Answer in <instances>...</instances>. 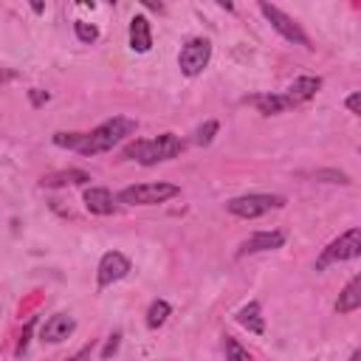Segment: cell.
Masks as SVG:
<instances>
[{
    "mask_svg": "<svg viewBox=\"0 0 361 361\" xmlns=\"http://www.w3.org/2000/svg\"><path fill=\"white\" fill-rule=\"evenodd\" d=\"M135 133V121L133 118H124V116H113L107 118L104 124H99L93 133H85L82 144L76 152L82 155H96V152H104V149H113L118 141H124L127 135Z\"/></svg>",
    "mask_w": 361,
    "mask_h": 361,
    "instance_id": "cell-1",
    "label": "cell"
},
{
    "mask_svg": "<svg viewBox=\"0 0 361 361\" xmlns=\"http://www.w3.org/2000/svg\"><path fill=\"white\" fill-rule=\"evenodd\" d=\"M180 149H183V141L175 133H164V135H158L152 141H133V144H127L124 147V158H133V161L149 166V164H158V161L180 155Z\"/></svg>",
    "mask_w": 361,
    "mask_h": 361,
    "instance_id": "cell-2",
    "label": "cell"
},
{
    "mask_svg": "<svg viewBox=\"0 0 361 361\" xmlns=\"http://www.w3.org/2000/svg\"><path fill=\"white\" fill-rule=\"evenodd\" d=\"M180 189L175 183H138V186H127L118 192L121 203H133V206H152V203H164L169 197H175Z\"/></svg>",
    "mask_w": 361,
    "mask_h": 361,
    "instance_id": "cell-3",
    "label": "cell"
},
{
    "mask_svg": "<svg viewBox=\"0 0 361 361\" xmlns=\"http://www.w3.org/2000/svg\"><path fill=\"white\" fill-rule=\"evenodd\" d=\"M279 206H285V197L282 195H243V197H234V200L226 203V209L231 214L245 217V220L259 217V214H265L271 209H279Z\"/></svg>",
    "mask_w": 361,
    "mask_h": 361,
    "instance_id": "cell-4",
    "label": "cell"
},
{
    "mask_svg": "<svg viewBox=\"0 0 361 361\" xmlns=\"http://www.w3.org/2000/svg\"><path fill=\"white\" fill-rule=\"evenodd\" d=\"M358 254H361V228H350V231H344L338 240H333V243L324 248V254L319 257L316 268L322 271V268H324V265H330V262L355 259Z\"/></svg>",
    "mask_w": 361,
    "mask_h": 361,
    "instance_id": "cell-5",
    "label": "cell"
},
{
    "mask_svg": "<svg viewBox=\"0 0 361 361\" xmlns=\"http://www.w3.org/2000/svg\"><path fill=\"white\" fill-rule=\"evenodd\" d=\"M209 56H212V42L203 39V37H195L189 39L180 54H178V65H180V73L186 76H197L206 65H209Z\"/></svg>",
    "mask_w": 361,
    "mask_h": 361,
    "instance_id": "cell-6",
    "label": "cell"
},
{
    "mask_svg": "<svg viewBox=\"0 0 361 361\" xmlns=\"http://www.w3.org/2000/svg\"><path fill=\"white\" fill-rule=\"evenodd\" d=\"M259 11L265 14V20H268V23H271V25H274V28H276L288 42H296V45H305V48H313V45H310V39H307V34H305V31H302V28H299L288 14H285V11H279V8H276V6H271V3H259Z\"/></svg>",
    "mask_w": 361,
    "mask_h": 361,
    "instance_id": "cell-7",
    "label": "cell"
},
{
    "mask_svg": "<svg viewBox=\"0 0 361 361\" xmlns=\"http://www.w3.org/2000/svg\"><path fill=\"white\" fill-rule=\"evenodd\" d=\"M127 274H130V259H127L124 254L107 251V254L99 259V274H96V279H99L102 288H104V285H113V282H118V279H124Z\"/></svg>",
    "mask_w": 361,
    "mask_h": 361,
    "instance_id": "cell-8",
    "label": "cell"
},
{
    "mask_svg": "<svg viewBox=\"0 0 361 361\" xmlns=\"http://www.w3.org/2000/svg\"><path fill=\"white\" fill-rule=\"evenodd\" d=\"M282 243H285V234H282V231H257V234H251V237L240 245V254L274 251V248H282Z\"/></svg>",
    "mask_w": 361,
    "mask_h": 361,
    "instance_id": "cell-9",
    "label": "cell"
},
{
    "mask_svg": "<svg viewBox=\"0 0 361 361\" xmlns=\"http://www.w3.org/2000/svg\"><path fill=\"white\" fill-rule=\"evenodd\" d=\"M130 48L138 54H147L152 48V31H149V20L144 14H135L130 20Z\"/></svg>",
    "mask_w": 361,
    "mask_h": 361,
    "instance_id": "cell-10",
    "label": "cell"
},
{
    "mask_svg": "<svg viewBox=\"0 0 361 361\" xmlns=\"http://www.w3.org/2000/svg\"><path fill=\"white\" fill-rule=\"evenodd\" d=\"M73 327H76V322H73L68 313H56V316H51V319L45 322V327H42V341L56 344V341L68 338V336L73 333Z\"/></svg>",
    "mask_w": 361,
    "mask_h": 361,
    "instance_id": "cell-11",
    "label": "cell"
},
{
    "mask_svg": "<svg viewBox=\"0 0 361 361\" xmlns=\"http://www.w3.org/2000/svg\"><path fill=\"white\" fill-rule=\"evenodd\" d=\"M85 206H87L90 214H110L116 209L113 195L107 189H102V186H87L85 189Z\"/></svg>",
    "mask_w": 361,
    "mask_h": 361,
    "instance_id": "cell-12",
    "label": "cell"
},
{
    "mask_svg": "<svg viewBox=\"0 0 361 361\" xmlns=\"http://www.w3.org/2000/svg\"><path fill=\"white\" fill-rule=\"evenodd\" d=\"M358 307H361V276L355 274V276L347 282V288L338 293L336 310H338V313H353V310H358Z\"/></svg>",
    "mask_w": 361,
    "mask_h": 361,
    "instance_id": "cell-13",
    "label": "cell"
},
{
    "mask_svg": "<svg viewBox=\"0 0 361 361\" xmlns=\"http://www.w3.org/2000/svg\"><path fill=\"white\" fill-rule=\"evenodd\" d=\"M319 87H322V79H319V76H299V79H293V85L288 87V99H290V104L307 102L310 96H316Z\"/></svg>",
    "mask_w": 361,
    "mask_h": 361,
    "instance_id": "cell-14",
    "label": "cell"
},
{
    "mask_svg": "<svg viewBox=\"0 0 361 361\" xmlns=\"http://www.w3.org/2000/svg\"><path fill=\"white\" fill-rule=\"evenodd\" d=\"M90 180V175L85 172V169H59V172H51V175H42V186H51V189H56V186H68V183H87Z\"/></svg>",
    "mask_w": 361,
    "mask_h": 361,
    "instance_id": "cell-15",
    "label": "cell"
},
{
    "mask_svg": "<svg viewBox=\"0 0 361 361\" xmlns=\"http://www.w3.org/2000/svg\"><path fill=\"white\" fill-rule=\"evenodd\" d=\"M251 104H254V107H257L259 113H265V116H274V113H285L288 107H293L288 96H276V93L254 96V99H251Z\"/></svg>",
    "mask_w": 361,
    "mask_h": 361,
    "instance_id": "cell-16",
    "label": "cell"
},
{
    "mask_svg": "<svg viewBox=\"0 0 361 361\" xmlns=\"http://www.w3.org/2000/svg\"><path fill=\"white\" fill-rule=\"evenodd\" d=\"M237 322H240L243 327H248L251 333H262V330H265V322H262V316H259V302H248V305L237 313Z\"/></svg>",
    "mask_w": 361,
    "mask_h": 361,
    "instance_id": "cell-17",
    "label": "cell"
},
{
    "mask_svg": "<svg viewBox=\"0 0 361 361\" xmlns=\"http://www.w3.org/2000/svg\"><path fill=\"white\" fill-rule=\"evenodd\" d=\"M169 313H172L169 302L158 299V302H152V305H149V310H147V324H149V327H161V324L166 322V316H169Z\"/></svg>",
    "mask_w": 361,
    "mask_h": 361,
    "instance_id": "cell-18",
    "label": "cell"
},
{
    "mask_svg": "<svg viewBox=\"0 0 361 361\" xmlns=\"http://www.w3.org/2000/svg\"><path fill=\"white\" fill-rule=\"evenodd\" d=\"M223 347H226V361H251L248 350H245V347H240V341H237V338L226 336V338H223Z\"/></svg>",
    "mask_w": 361,
    "mask_h": 361,
    "instance_id": "cell-19",
    "label": "cell"
},
{
    "mask_svg": "<svg viewBox=\"0 0 361 361\" xmlns=\"http://www.w3.org/2000/svg\"><path fill=\"white\" fill-rule=\"evenodd\" d=\"M85 133H54V144L56 147H68V149H79Z\"/></svg>",
    "mask_w": 361,
    "mask_h": 361,
    "instance_id": "cell-20",
    "label": "cell"
},
{
    "mask_svg": "<svg viewBox=\"0 0 361 361\" xmlns=\"http://www.w3.org/2000/svg\"><path fill=\"white\" fill-rule=\"evenodd\" d=\"M73 31H76V37L82 39V42H96L99 39V28L96 25H90V23H73Z\"/></svg>",
    "mask_w": 361,
    "mask_h": 361,
    "instance_id": "cell-21",
    "label": "cell"
},
{
    "mask_svg": "<svg viewBox=\"0 0 361 361\" xmlns=\"http://www.w3.org/2000/svg\"><path fill=\"white\" fill-rule=\"evenodd\" d=\"M214 133H217V121H206L203 127H197V130H195V144H200V147L212 144Z\"/></svg>",
    "mask_w": 361,
    "mask_h": 361,
    "instance_id": "cell-22",
    "label": "cell"
},
{
    "mask_svg": "<svg viewBox=\"0 0 361 361\" xmlns=\"http://www.w3.org/2000/svg\"><path fill=\"white\" fill-rule=\"evenodd\" d=\"M313 178H319V180H330V183H350L347 175H344V172H336V169H319V172H313Z\"/></svg>",
    "mask_w": 361,
    "mask_h": 361,
    "instance_id": "cell-23",
    "label": "cell"
},
{
    "mask_svg": "<svg viewBox=\"0 0 361 361\" xmlns=\"http://www.w3.org/2000/svg\"><path fill=\"white\" fill-rule=\"evenodd\" d=\"M118 338H121V333H113V336L107 338V344H104V350H102V358H104V361L118 350Z\"/></svg>",
    "mask_w": 361,
    "mask_h": 361,
    "instance_id": "cell-24",
    "label": "cell"
},
{
    "mask_svg": "<svg viewBox=\"0 0 361 361\" xmlns=\"http://www.w3.org/2000/svg\"><path fill=\"white\" fill-rule=\"evenodd\" d=\"M347 110L350 113H361V93H353V96H347Z\"/></svg>",
    "mask_w": 361,
    "mask_h": 361,
    "instance_id": "cell-25",
    "label": "cell"
},
{
    "mask_svg": "<svg viewBox=\"0 0 361 361\" xmlns=\"http://www.w3.org/2000/svg\"><path fill=\"white\" fill-rule=\"evenodd\" d=\"M68 361H90V347H85V350H79L73 358H68Z\"/></svg>",
    "mask_w": 361,
    "mask_h": 361,
    "instance_id": "cell-26",
    "label": "cell"
},
{
    "mask_svg": "<svg viewBox=\"0 0 361 361\" xmlns=\"http://www.w3.org/2000/svg\"><path fill=\"white\" fill-rule=\"evenodd\" d=\"M31 102H34V104H42V102H48V93H39V90H31Z\"/></svg>",
    "mask_w": 361,
    "mask_h": 361,
    "instance_id": "cell-27",
    "label": "cell"
},
{
    "mask_svg": "<svg viewBox=\"0 0 361 361\" xmlns=\"http://www.w3.org/2000/svg\"><path fill=\"white\" fill-rule=\"evenodd\" d=\"M350 361H361V350H355V353L350 355Z\"/></svg>",
    "mask_w": 361,
    "mask_h": 361,
    "instance_id": "cell-28",
    "label": "cell"
}]
</instances>
